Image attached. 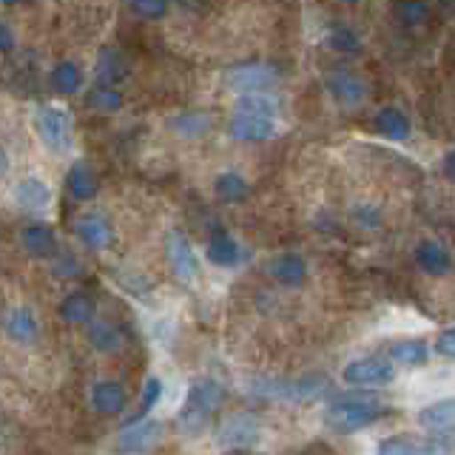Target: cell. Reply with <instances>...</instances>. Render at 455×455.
<instances>
[{
    "mask_svg": "<svg viewBox=\"0 0 455 455\" xmlns=\"http://www.w3.org/2000/svg\"><path fill=\"white\" fill-rule=\"evenodd\" d=\"M412 447L416 444H410L407 438H387V441H381L376 455H412Z\"/></svg>",
    "mask_w": 455,
    "mask_h": 455,
    "instance_id": "d590c367",
    "label": "cell"
},
{
    "mask_svg": "<svg viewBox=\"0 0 455 455\" xmlns=\"http://www.w3.org/2000/svg\"><path fill=\"white\" fill-rule=\"evenodd\" d=\"M57 274H68V276H75L80 274V267H77V259H71V256H60V262H57Z\"/></svg>",
    "mask_w": 455,
    "mask_h": 455,
    "instance_id": "ab89813d",
    "label": "cell"
},
{
    "mask_svg": "<svg viewBox=\"0 0 455 455\" xmlns=\"http://www.w3.org/2000/svg\"><path fill=\"white\" fill-rule=\"evenodd\" d=\"M205 253H208L211 265H217V267H234L239 262V256H242L239 242L234 236H228L225 231L211 234Z\"/></svg>",
    "mask_w": 455,
    "mask_h": 455,
    "instance_id": "ffe728a7",
    "label": "cell"
},
{
    "mask_svg": "<svg viewBox=\"0 0 455 455\" xmlns=\"http://www.w3.org/2000/svg\"><path fill=\"white\" fill-rule=\"evenodd\" d=\"M160 438V424L156 421H137V424H128L125 430L117 438V450L123 455H140L156 444Z\"/></svg>",
    "mask_w": 455,
    "mask_h": 455,
    "instance_id": "8fae6325",
    "label": "cell"
},
{
    "mask_svg": "<svg viewBox=\"0 0 455 455\" xmlns=\"http://www.w3.org/2000/svg\"><path fill=\"white\" fill-rule=\"evenodd\" d=\"M262 390H256L259 395L270 398H288V402H307V398L319 395L322 381L319 379H296V381H267L259 384Z\"/></svg>",
    "mask_w": 455,
    "mask_h": 455,
    "instance_id": "4fadbf2b",
    "label": "cell"
},
{
    "mask_svg": "<svg viewBox=\"0 0 455 455\" xmlns=\"http://www.w3.org/2000/svg\"><path fill=\"white\" fill-rule=\"evenodd\" d=\"M419 424L424 430H435V433L455 430V398H441V402L421 407Z\"/></svg>",
    "mask_w": 455,
    "mask_h": 455,
    "instance_id": "e0dca14e",
    "label": "cell"
},
{
    "mask_svg": "<svg viewBox=\"0 0 455 455\" xmlns=\"http://www.w3.org/2000/svg\"><path fill=\"white\" fill-rule=\"evenodd\" d=\"M327 46L339 54H359L362 52V37L355 28L345 26V23H336L327 28Z\"/></svg>",
    "mask_w": 455,
    "mask_h": 455,
    "instance_id": "f546056e",
    "label": "cell"
},
{
    "mask_svg": "<svg viewBox=\"0 0 455 455\" xmlns=\"http://www.w3.org/2000/svg\"><path fill=\"white\" fill-rule=\"evenodd\" d=\"M14 199H18V205L23 211H43V208H49V203H52V191H49L46 182L28 177V180L18 182V188H14Z\"/></svg>",
    "mask_w": 455,
    "mask_h": 455,
    "instance_id": "44dd1931",
    "label": "cell"
},
{
    "mask_svg": "<svg viewBox=\"0 0 455 455\" xmlns=\"http://www.w3.org/2000/svg\"><path fill=\"white\" fill-rule=\"evenodd\" d=\"M6 171H9V154L0 148V177H6Z\"/></svg>",
    "mask_w": 455,
    "mask_h": 455,
    "instance_id": "b9f144b4",
    "label": "cell"
},
{
    "mask_svg": "<svg viewBox=\"0 0 455 455\" xmlns=\"http://www.w3.org/2000/svg\"><path fill=\"white\" fill-rule=\"evenodd\" d=\"M57 313H60V319L68 322V324H83V322H92L94 316V299L89 293H68L60 307H57Z\"/></svg>",
    "mask_w": 455,
    "mask_h": 455,
    "instance_id": "d4e9b609",
    "label": "cell"
},
{
    "mask_svg": "<svg viewBox=\"0 0 455 455\" xmlns=\"http://www.w3.org/2000/svg\"><path fill=\"white\" fill-rule=\"evenodd\" d=\"M390 359L402 367H421L430 359V347H427L424 339H404L390 347Z\"/></svg>",
    "mask_w": 455,
    "mask_h": 455,
    "instance_id": "603a6c76",
    "label": "cell"
},
{
    "mask_svg": "<svg viewBox=\"0 0 455 455\" xmlns=\"http://www.w3.org/2000/svg\"><path fill=\"white\" fill-rule=\"evenodd\" d=\"M225 83L228 89L239 94L270 92L279 83V68L270 63H242L225 71Z\"/></svg>",
    "mask_w": 455,
    "mask_h": 455,
    "instance_id": "3957f363",
    "label": "cell"
},
{
    "mask_svg": "<svg viewBox=\"0 0 455 455\" xmlns=\"http://www.w3.org/2000/svg\"><path fill=\"white\" fill-rule=\"evenodd\" d=\"M220 441L225 447L231 450H245L253 447L259 441V421L251 419V416H234L222 424L220 430Z\"/></svg>",
    "mask_w": 455,
    "mask_h": 455,
    "instance_id": "7c38bea8",
    "label": "cell"
},
{
    "mask_svg": "<svg viewBox=\"0 0 455 455\" xmlns=\"http://www.w3.org/2000/svg\"><path fill=\"white\" fill-rule=\"evenodd\" d=\"M14 43H18V40H14V32L4 20H0V52H12Z\"/></svg>",
    "mask_w": 455,
    "mask_h": 455,
    "instance_id": "f35d334b",
    "label": "cell"
},
{
    "mask_svg": "<svg viewBox=\"0 0 455 455\" xmlns=\"http://www.w3.org/2000/svg\"><path fill=\"white\" fill-rule=\"evenodd\" d=\"M416 265L430 276H447L452 270V253L444 242L424 239L416 245Z\"/></svg>",
    "mask_w": 455,
    "mask_h": 455,
    "instance_id": "30bf717a",
    "label": "cell"
},
{
    "mask_svg": "<svg viewBox=\"0 0 455 455\" xmlns=\"http://www.w3.org/2000/svg\"><path fill=\"white\" fill-rule=\"evenodd\" d=\"M412 455H450L447 441H427V444L412 447Z\"/></svg>",
    "mask_w": 455,
    "mask_h": 455,
    "instance_id": "74e56055",
    "label": "cell"
},
{
    "mask_svg": "<svg viewBox=\"0 0 455 455\" xmlns=\"http://www.w3.org/2000/svg\"><path fill=\"white\" fill-rule=\"evenodd\" d=\"M165 256H168V265H171V270H174V276L180 282H194L196 279L199 267H196L194 248L180 231H171L165 236Z\"/></svg>",
    "mask_w": 455,
    "mask_h": 455,
    "instance_id": "ba28073f",
    "label": "cell"
},
{
    "mask_svg": "<svg viewBox=\"0 0 455 455\" xmlns=\"http://www.w3.org/2000/svg\"><path fill=\"white\" fill-rule=\"evenodd\" d=\"M373 125H376V134H381L384 140H390V142H404L410 137V132H412L410 117L395 106H384L376 114Z\"/></svg>",
    "mask_w": 455,
    "mask_h": 455,
    "instance_id": "2e32d148",
    "label": "cell"
},
{
    "mask_svg": "<svg viewBox=\"0 0 455 455\" xmlns=\"http://www.w3.org/2000/svg\"><path fill=\"white\" fill-rule=\"evenodd\" d=\"M75 234L92 251H106L114 242V228L103 213H85V217H80L75 222Z\"/></svg>",
    "mask_w": 455,
    "mask_h": 455,
    "instance_id": "9c48e42d",
    "label": "cell"
},
{
    "mask_svg": "<svg viewBox=\"0 0 455 455\" xmlns=\"http://www.w3.org/2000/svg\"><path fill=\"white\" fill-rule=\"evenodd\" d=\"M211 125H213V120L205 111H182L171 120V132L177 137H203Z\"/></svg>",
    "mask_w": 455,
    "mask_h": 455,
    "instance_id": "f1b7e54d",
    "label": "cell"
},
{
    "mask_svg": "<svg viewBox=\"0 0 455 455\" xmlns=\"http://www.w3.org/2000/svg\"><path fill=\"white\" fill-rule=\"evenodd\" d=\"M341 379L353 387H381L395 379V370L384 359H353L341 370Z\"/></svg>",
    "mask_w": 455,
    "mask_h": 455,
    "instance_id": "8992f818",
    "label": "cell"
},
{
    "mask_svg": "<svg viewBox=\"0 0 455 455\" xmlns=\"http://www.w3.org/2000/svg\"><path fill=\"white\" fill-rule=\"evenodd\" d=\"M339 4H347V6H355V4H362V0H339Z\"/></svg>",
    "mask_w": 455,
    "mask_h": 455,
    "instance_id": "7bdbcfd3",
    "label": "cell"
},
{
    "mask_svg": "<svg viewBox=\"0 0 455 455\" xmlns=\"http://www.w3.org/2000/svg\"><path fill=\"white\" fill-rule=\"evenodd\" d=\"M160 395H163V381L160 379H148L146 381V387H142V412H148L156 402H160Z\"/></svg>",
    "mask_w": 455,
    "mask_h": 455,
    "instance_id": "e575fe53",
    "label": "cell"
},
{
    "mask_svg": "<svg viewBox=\"0 0 455 455\" xmlns=\"http://www.w3.org/2000/svg\"><path fill=\"white\" fill-rule=\"evenodd\" d=\"M128 9L142 20H160L168 14V0H128Z\"/></svg>",
    "mask_w": 455,
    "mask_h": 455,
    "instance_id": "836d02e7",
    "label": "cell"
},
{
    "mask_svg": "<svg viewBox=\"0 0 455 455\" xmlns=\"http://www.w3.org/2000/svg\"><path fill=\"white\" fill-rule=\"evenodd\" d=\"M395 18L402 20L407 28H421L430 23L433 12L427 0H398L395 4Z\"/></svg>",
    "mask_w": 455,
    "mask_h": 455,
    "instance_id": "4dcf8cb0",
    "label": "cell"
},
{
    "mask_svg": "<svg viewBox=\"0 0 455 455\" xmlns=\"http://www.w3.org/2000/svg\"><path fill=\"white\" fill-rule=\"evenodd\" d=\"M447 441H452V444H455V433H452V438H447Z\"/></svg>",
    "mask_w": 455,
    "mask_h": 455,
    "instance_id": "f6af8a7d",
    "label": "cell"
},
{
    "mask_svg": "<svg viewBox=\"0 0 455 455\" xmlns=\"http://www.w3.org/2000/svg\"><path fill=\"white\" fill-rule=\"evenodd\" d=\"M92 407L103 416H117L125 407V390L117 381H97L92 387Z\"/></svg>",
    "mask_w": 455,
    "mask_h": 455,
    "instance_id": "ac0fdd59",
    "label": "cell"
},
{
    "mask_svg": "<svg viewBox=\"0 0 455 455\" xmlns=\"http://www.w3.org/2000/svg\"><path fill=\"white\" fill-rule=\"evenodd\" d=\"M66 188L71 194V199H77V203H89V199H94L97 194V177L92 174V168H85V165H75L68 171V177H66Z\"/></svg>",
    "mask_w": 455,
    "mask_h": 455,
    "instance_id": "4316f807",
    "label": "cell"
},
{
    "mask_svg": "<svg viewBox=\"0 0 455 455\" xmlns=\"http://www.w3.org/2000/svg\"><path fill=\"white\" fill-rule=\"evenodd\" d=\"M35 132L43 146L54 154H63L71 142V123L66 114L54 106H43L35 111Z\"/></svg>",
    "mask_w": 455,
    "mask_h": 455,
    "instance_id": "277c9868",
    "label": "cell"
},
{
    "mask_svg": "<svg viewBox=\"0 0 455 455\" xmlns=\"http://www.w3.org/2000/svg\"><path fill=\"white\" fill-rule=\"evenodd\" d=\"M4 331L12 341H18V345H32V341H37L40 324L28 307H12L4 316Z\"/></svg>",
    "mask_w": 455,
    "mask_h": 455,
    "instance_id": "5bb4252c",
    "label": "cell"
},
{
    "mask_svg": "<svg viewBox=\"0 0 455 455\" xmlns=\"http://www.w3.org/2000/svg\"><path fill=\"white\" fill-rule=\"evenodd\" d=\"M0 4H6V6H14V4H20V0H0Z\"/></svg>",
    "mask_w": 455,
    "mask_h": 455,
    "instance_id": "ee69618b",
    "label": "cell"
},
{
    "mask_svg": "<svg viewBox=\"0 0 455 455\" xmlns=\"http://www.w3.org/2000/svg\"><path fill=\"white\" fill-rule=\"evenodd\" d=\"M435 350L447 359H455V327H447L444 333H438L435 339Z\"/></svg>",
    "mask_w": 455,
    "mask_h": 455,
    "instance_id": "8d00e7d4",
    "label": "cell"
},
{
    "mask_svg": "<svg viewBox=\"0 0 455 455\" xmlns=\"http://www.w3.org/2000/svg\"><path fill=\"white\" fill-rule=\"evenodd\" d=\"M384 404L379 398H370V395H345V398H336L324 407V424L333 427L339 433H353V430H362V427L373 424L376 419H381Z\"/></svg>",
    "mask_w": 455,
    "mask_h": 455,
    "instance_id": "6da1fadb",
    "label": "cell"
},
{
    "mask_svg": "<svg viewBox=\"0 0 455 455\" xmlns=\"http://www.w3.org/2000/svg\"><path fill=\"white\" fill-rule=\"evenodd\" d=\"M236 111H245V114H265V117H276L279 103L274 94L267 92H253V94H242Z\"/></svg>",
    "mask_w": 455,
    "mask_h": 455,
    "instance_id": "d6a6232c",
    "label": "cell"
},
{
    "mask_svg": "<svg viewBox=\"0 0 455 455\" xmlns=\"http://www.w3.org/2000/svg\"><path fill=\"white\" fill-rule=\"evenodd\" d=\"M270 276H274L284 288H299V284L307 282V262L305 256L299 253H279L274 262H270Z\"/></svg>",
    "mask_w": 455,
    "mask_h": 455,
    "instance_id": "9a60e30c",
    "label": "cell"
},
{
    "mask_svg": "<svg viewBox=\"0 0 455 455\" xmlns=\"http://www.w3.org/2000/svg\"><path fill=\"white\" fill-rule=\"evenodd\" d=\"M52 89L57 94H77L83 89V68L75 60H60L52 68Z\"/></svg>",
    "mask_w": 455,
    "mask_h": 455,
    "instance_id": "484cf974",
    "label": "cell"
},
{
    "mask_svg": "<svg viewBox=\"0 0 455 455\" xmlns=\"http://www.w3.org/2000/svg\"><path fill=\"white\" fill-rule=\"evenodd\" d=\"M128 75V60L117 49H100L97 54V77L106 85H117Z\"/></svg>",
    "mask_w": 455,
    "mask_h": 455,
    "instance_id": "cb8c5ba5",
    "label": "cell"
},
{
    "mask_svg": "<svg viewBox=\"0 0 455 455\" xmlns=\"http://www.w3.org/2000/svg\"><path fill=\"white\" fill-rule=\"evenodd\" d=\"M279 134L276 117H265V114H245L234 111L231 123H228V137L239 142H265Z\"/></svg>",
    "mask_w": 455,
    "mask_h": 455,
    "instance_id": "5b68a950",
    "label": "cell"
},
{
    "mask_svg": "<svg viewBox=\"0 0 455 455\" xmlns=\"http://www.w3.org/2000/svg\"><path fill=\"white\" fill-rule=\"evenodd\" d=\"M213 194H217L222 203H245L251 194L248 180L236 174V171H222V174L213 180Z\"/></svg>",
    "mask_w": 455,
    "mask_h": 455,
    "instance_id": "7402d4cb",
    "label": "cell"
},
{
    "mask_svg": "<svg viewBox=\"0 0 455 455\" xmlns=\"http://www.w3.org/2000/svg\"><path fill=\"white\" fill-rule=\"evenodd\" d=\"M222 398H225V390H222L220 381L196 379L191 384L188 402H185V410H182V427H188V430H199L211 412L222 404Z\"/></svg>",
    "mask_w": 455,
    "mask_h": 455,
    "instance_id": "7a4b0ae2",
    "label": "cell"
},
{
    "mask_svg": "<svg viewBox=\"0 0 455 455\" xmlns=\"http://www.w3.org/2000/svg\"><path fill=\"white\" fill-rule=\"evenodd\" d=\"M89 341H92V347L100 350V353H114V350L123 347V333L111 322L94 319L92 327H89Z\"/></svg>",
    "mask_w": 455,
    "mask_h": 455,
    "instance_id": "83f0119b",
    "label": "cell"
},
{
    "mask_svg": "<svg viewBox=\"0 0 455 455\" xmlns=\"http://www.w3.org/2000/svg\"><path fill=\"white\" fill-rule=\"evenodd\" d=\"M441 168H444V177H450L455 182V148L444 156V163H441Z\"/></svg>",
    "mask_w": 455,
    "mask_h": 455,
    "instance_id": "60d3db41",
    "label": "cell"
},
{
    "mask_svg": "<svg viewBox=\"0 0 455 455\" xmlns=\"http://www.w3.org/2000/svg\"><path fill=\"white\" fill-rule=\"evenodd\" d=\"M20 242L23 248L32 253V256H40V259H46V256H54L57 253V236L49 225H26L23 234H20Z\"/></svg>",
    "mask_w": 455,
    "mask_h": 455,
    "instance_id": "d6986e66",
    "label": "cell"
},
{
    "mask_svg": "<svg viewBox=\"0 0 455 455\" xmlns=\"http://www.w3.org/2000/svg\"><path fill=\"white\" fill-rule=\"evenodd\" d=\"M327 94H331L341 108H355L367 100V83L353 75V71H333L324 80Z\"/></svg>",
    "mask_w": 455,
    "mask_h": 455,
    "instance_id": "52a82bcc",
    "label": "cell"
},
{
    "mask_svg": "<svg viewBox=\"0 0 455 455\" xmlns=\"http://www.w3.org/2000/svg\"><path fill=\"white\" fill-rule=\"evenodd\" d=\"M123 94L120 89H114V85H106V83H100L94 85V89L89 92V106L100 114H117L123 108Z\"/></svg>",
    "mask_w": 455,
    "mask_h": 455,
    "instance_id": "1f68e13d",
    "label": "cell"
}]
</instances>
